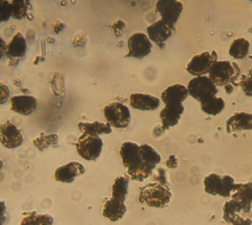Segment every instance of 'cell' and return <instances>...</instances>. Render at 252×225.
Listing matches in <instances>:
<instances>
[{"label":"cell","instance_id":"6da1fadb","mask_svg":"<svg viewBox=\"0 0 252 225\" xmlns=\"http://www.w3.org/2000/svg\"><path fill=\"white\" fill-rule=\"evenodd\" d=\"M119 154L129 177L139 182L149 178L161 160L160 155L152 145L147 143L139 145L134 141L123 142Z\"/></svg>","mask_w":252,"mask_h":225},{"label":"cell","instance_id":"7a4b0ae2","mask_svg":"<svg viewBox=\"0 0 252 225\" xmlns=\"http://www.w3.org/2000/svg\"><path fill=\"white\" fill-rule=\"evenodd\" d=\"M240 75L239 65L230 60H217L208 73L210 79L217 86L222 87L237 86Z\"/></svg>","mask_w":252,"mask_h":225},{"label":"cell","instance_id":"3957f363","mask_svg":"<svg viewBox=\"0 0 252 225\" xmlns=\"http://www.w3.org/2000/svg\"><path fill=\"white\" fill-rule=\"evenodd\" d=\"M171 198V190L168 184L155 181L140 188L139 200L152 207H164Z\"/></svg>","mask_w":252,"mask_h":225},{"label":"cell","instance_id":"277c9868","mask_svg":"<svg viewBox=\"0 0 252 225\" xmlns=\"http://www.w3.org/2000/svg\"><path fill=\"white\" fill-rule=\"evenodd\" d=\"M204 189L211 195H220L222 197H229L234 190L236 184L230 175H219L211 173L203 180Z\"/></svg>","mask_w":252,"mask_h":225},{"label":"cell","instance_id":"5b68a950","mask_svg":"<svg viewBox=\"0 0 252 225\" xmlns=\"http://www.w3.org/2000/svg\"><path fill=\"white\" fill-rule=\"evenodd\" d=\"M102 145L103 142L99 135L83 132L76 142V150L83 159L94 161L99 157Z\"/></svg>","mask_w":252,"mask_h":225},{"label":"cell","instance_id":"8992f818","mask_svg":"<svg viewBox=\"0 0 252 225\" xmlns=\"http://www.w3.org/2000/svg\"><path fill=\"white\" fill-rule=\"evenodd\" d=\"M188 94L202 103L213 96H217L218 87L207 75L195 76L187 84Z\"/></svg>","mask_w":252,"mask_h":225},{"label":"cell","instance_id":"52a82bcc","mask_svg":"<svg viewBox=\"0 0 252 225\" xmlns=\"http://www.w3.org/2000/svg\"><path fill=\"white\" fill-rule=\"evenodd\" d=\"M106 121L115 128H125L130 124L131 113L127 106L120 102H111L103 108Z\"/></svg>","mask_w":252,"mask_h":225},{"label":"cell","instance_id":"ba28073f","mask_svg":"<svg viewBox=\"0 0 252 225\" xmlns=\"http://www.w3.org/2000/svg\"><path fill=\"white\" fill-rule=\"evenodd\" d=\"M218 60V53L216 50L203 51L195 54L186 65V70L189 74L195 76H202L209 73L211 67Z\"/></svg>","mask_w":252,"mask_h":225},{"label":"cell","instance_id":"9c48e42d","mask_svg":"<svg viewBox=\"0 0 252 225\" xmlns=\"http://www.w3.org/2000/svg\"><path fill=\"white\" fill-rule=\"evenodd\" d=\"M128 52L126 57L133 58H144L149 55L152 51V41L149 37L144 33H134L127 40Z\"/></svg>","mask_w":252,"mask_h":225},{"label":"cell","instance_id":"30bf717a","mask_svg":"<svg viewBox=\"0 0 252 225\" xmlns=\"http://www.w3.org/2000/svg\"><path fill=\"white\" fill-rule=\"evenodd\" d=\"M155 11L159 15L161 20L175 27L183 11V4L180 0H158Z\"/></svg>","mask_w":252,"mask_h":225},{"label":"cell","instance_id":"8fae6325","mask_svg":"<svg viewBox=\"0 0 252 225\" xmlns=\"http://www.w3.org/2000/svg\"><path fill=\"white\" fill-rule=\"evenodd\" d=\"M175 27L169 25L165 21L158 19L147 27V36L154 41L158 47L163 48L165 45L166 40L172 35Z\"/></svg>","mask_w":252,"mask_h":225},{"label":"cell","instance_id":"7c38bea8","mask_svg":"<svg viewBox=\"0 0 252 225\" xmlns=\"http://www.w3.org/2000/svg\"><path fill=\"white\" fill-rule=\"evenodd\" d=\"M23 141L22 132L14 123L7 120L0 124V143L4 147L14 149L22 145Z\"/></svg>","mask_w":252,"mask_h":225},{"label":"cell","instance_id":"4fadbf2b","mask_svg":"<svg viewBox=\"0 0 252 225\" xmlns=\"http://www.w3.org/2000/svg\"><path fill=\"white\" fill-rule=\"evenodd\" d=\"M230 199L236 203L241 211L249 213L252 207V183L236 184L234 190L230 194Z\"/></svg>","mask_w":252,"mask_h":225},{"label":"cell","instance_id":"5bb4252c","mask_svg":"<svg viewBox=\"0 0 252 225\" xmlns=\"http://www.w3.org/2000/svg\"><path fill=\"white\" fill-rule=\"evenodd\" d=\"M27 53V41L25 37L20 33H16L10 41L7 43L6 56L10 62H13V65L19 63Z\"/></svg>","mask_w":252,"mask_h":225},{"label":"cell","instance_id":"9a60e30c","mask_svg":"<svg viewBox=\"0 0 252 225\" xmlns=\"http://www.w3.org/2000/svg\"><path fill=\"white\" fill-rule=\"evenodd\" d=\"M184 112L182 103L166 104L159 112V117L161 120V129L166 130L176 125Z\"/></svg>","mask_w":252,"mask_h":225},{"label":"cell","instance_id":"2e32d148","mask_svg":"<svg viewBox=\"0 0 252 225\" xmlns=\"http://www.w3.org/2000/svg\"><path fill=\"white\" fill-rule=\"evenodd\" d=\"M37 108V99L31 95H17L10 99V109L22 115H29Z\"/></svg>","mask_w":252,"mask_h":225},{"label":"cell","instance_id":"e0dca14e","mask_svg":"<svg viewBox=\"0 0 252 225\" xmlns=\"http://www.w3.org/2000/svg\"><path fill=\"white\" fill-rule=\"evenodd\" d=\"M86 168L83 164L71 161L63 166L58 167L54 172V178L58 182L72 183L78 176L84 174Z\"/></svg>","mask_w":252,"mask_h":225},{"label":"cell","instance_id":"ac0fdd59","mask_svg":"<svg viewBox=\"0 0 252 225\" xmlns=\"http://www.w3.org/2000/svg\"><path fill=\"white\" fill-rule=\"evenodd\" d=\"M225 128L228 133L240 130H252V112H236L225 120Z\"/></svg>","mask_w":252,"mask_h":225},{"label":"cell","instance_id":"d6986e66","mask_svg":"<svg viewBox=\"0 0 252 225\" xmlns=\"http://www.w3.org/2000/svg\"><path fill=\"white\" fill-rule=\"evenodd\" d=\"M130 106L140 111H155L160 105V100L151 94L133 93L130 95Z\"/></svg>","mask_w":252,"mask_h":225},{"label":"cell","instance_id":"ffe728a7","mask_svg":"<svg viewBox=\"0 0 252 225\" xmlns=\"http://www.w3.org/2000/svg\"><path fill=\"white\" fill-rule=\"evenodd\" d=\"M187 87L182 84L176 83L166 87L160 95V100L164 105L182 103L188 96Z\"/></svg>","mask_w":252,"mask_h":225},{"label":"cell","instance_id":"44dd1931","mask_svg":"<svg viewBox=\"0 0 252 225\" xmlns=\"http://www.w3.org/2000/svg\"><path fill=\"white\" fill-rule=\"evenodd\" d=\"M126 212V206L123 201H119L112 197L105 200L102 208V215L112 222L121 219Z\"/></svg>","mask_w":252,"mask_h":225},{"label":"cell","instance_id":"7402d4cb","mask_svg":"<svg viewBox=\"0 0 252 225\" xmlns=\"http://www.w3.org/2000/svg\"><path fill=\"white\" fill-rule=\"evenodd\" d=\"M78 127L80 131L91 133V134H109L112 131V126L108 122H102V121H93V122H87V121H81L78 123Z\"/></svg>","mask_w":252,"mask_h":225},{"label":"cell","instance_id":"603a6c76","mask_svg":"<svg viewBox=\"0 0 252 225\" xmlns=\"http://www.w3.org/2000/svg\"><path fill=\"white\" fill-rule=\"evenodd\" d=\"M250 42L244 38H237L229 45L228 53L235 59H243L248 55Z\"/></svg>","mask_w":252,"mask_h":225},{"label":"cell","instance_id":"cb8c5ba5","mask_svg":"<svg viewBox=\"0 0 252 225\" xmlns=\"http://www.w3.org/2000/svg\"><path fill=\"white\" fill-rule=\"evenodd\" d=\"M201 110L207 114L217 115L224 109V100L221 97L213 96L208 100L200 103Z\"/></svg>","mask_w":252,"mask_h":225},{"label":"cell","instance_id":"d4e9b609","mask_svg":"<svg viewBox=\"0 0 252 225\" xmlns=\"http://www.w3.org/2000/svg\"><path fill=\"white\" fill-rule=\"evenodd\" d=\"M128 185L129 179L124 176L117 177L112 185L111 189V197L117 199L119 201H125V198L128 193Z\"/></svg>","mask_w":252,"mask_h":225},{"label":"cell","instance_id":"484cf974","mask_svg":"<svg viewBox=\"0 0 252 225\" xmlns=\"http://www.w3.org/2000/svg\"><path fill=\"white\" fill-rule=\"evenodd\" d=\"M12 18L15 20H24L28 17L31 9L30 0H11Z\"/></svg>","mask_w":252,"mask_h":225},{"label":"cell","instance_id":"4316f807","mask_svg":"<svg viewBox=\"0 0 252 225\" xmlns=\"http://www.w3.org/2000/svg\"><path fill=\"white\" fill-rule=\"evenodd\" d=\"M20 225H53V217L47 213L32 212L22 219Z\"/></svg>","mask_w":252,"mask_h":225},{"label":"cell","instance_id":"83f0119b","mask_svg":"<svg viewBox=\"0 0 252 225\" xmlns=\"http://www.w3.org/2000/svg\"><path fill=\"white\" fill-rule=\"evenodd\" d=\"M58 137L56 134H48V135H40L37 138L33 139V145L36 146L39 150H43L50 145H56Z\"/></svg>","mask_w":252,"mask_h":225},{"label":"cell","instance_id":"f1b7e54d","mask_svg":"<svg viewBox=\"0 0 252 225\" xmlns=\"http://www.w3.org/2000/svg\"><path fill=\"white\" fill-rule=\"evenodd\" d=\"M238 85L246 96L252 97V72L248 71V73L240 75Z\"/></svg>","mask_w":252,"mask_h":225},{"label":"cell","instance_id":"f546056e","mask_svg":"<svg viewBox=\"0 0 252 225\" xmlns=\"http://www.w3.org/2000/svg\"><path fill=\"white\" fill-rule=\"evenodd\" d=\"M10 18H12L10 1L0 0V23L7 22Z\"/></svg>","mask_w":252,"mask_h":225},{"label":"cell","instance_id":"4dcf8cb0","mask_svg":"<svg viewBox=\"0 0 252 225\" xmlns=\"http://www.w3.org/2000/svg\"><path fill=\"white\" fill-rule=\"evenodd\" d=\"M9 96H10L9 87L6 84L0 82V106L5 104L8 101Z\"/></svg>","mask_w":252,"mask_h":225},{"label":"cell","instance_id":"1f68e13d","mask_svg":"<svg viewBox=\"0 0 252 225\" xmlns=\"http://www.w3.org/2000/svg\"><path fill=\"white\" fill-rule=\"evenodd\" d=\"M230 223L232 225H252V220L249 217H242L240 214H236Z\"/></svg>","mask_w":252,"mask_h":225},{"label":"cell","instance_id":"d6a6232c","mask_svg":"<svg viewBox=\"0 0 252 225\" xmlns=\"http://www.w3.org/2000/svg\"><path fill=\"white\" fill-rule=\"evenodd\" d=\"M6 221V203L0 199V225H3Z\"/></svg>","mask_w":252,"mask_h":225},{"label":"cell","instance_id":"836d02e7","mask_svg":"<svg viewBox=\"0 0 252 225\" xmlns=\"http://www.w3.org/2000/svg\"><path fill=\"white\" fill-rule=\"evenodd\" d=\"M124 26H125L124 22H123V21H120V20L117 21V22H115V23L112 25V28L114 29L116 36H119V35L121 34V31H122V29H123Z\"/></svg>","mask_w":252,"mask_h":225},{"label":"cell","instance_id":"e575fe53","mask_svg":"<svg viewBox=\"0 0 252 225\" xmlns=\"http://www.w3.org/2000/svg\"><path fill=\"white\" fill-rule=\"evenodd\" d=\"M6 49H7V43L0 37V59H2L4 56H6Z\"/></svg>","mask_w":252,"mask_h":225},{"label":"cell","instance_id":"d590c367","mask_svg":"<svg viewBox=\"0 0 252 225\" xmlns=\"http://www.w3.org/2000/svg\"><path fill=\"white\" fill-rule=\"evenodd\" d=\"M249 58H250V59H252V55H249ZM249 71H250V72H252V66L249 68Z\"/></svg>","mask_w":252,"mask_h":225},{"label":"cell","instance_id":"8d00e7d4","mask_svg":"<svg viewBox=\"0 0 252 225\" xmlns=\"http://www.w3.org/2000/svg\"><path fill=\"white\" fill-rule=\"evenodd\" d=\"M249 1H252V0H249Z\"/></svg>","mask_w":252,"mask_h":225}]
</instances>
